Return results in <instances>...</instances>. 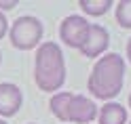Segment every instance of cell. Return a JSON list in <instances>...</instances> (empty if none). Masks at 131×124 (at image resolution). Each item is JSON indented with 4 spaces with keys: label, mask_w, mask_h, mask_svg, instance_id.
<instances>
[{
    "label": "cell",
    "mask_w": 131,
    "mask_h": 124,
    "mask_svg": "<svg viewBox=\"0 0 131 124\" xmlns=\"http://www.w3.org/2000/svg\"><path fill=\"white\" fill-rule=\"evenodd\" d=\"M123 80H125V61H123V57L116 53H108L100 57L97 63L93 65L87 86L93 97L106 101V99H114L121 93Z\"/></svg>",
    "instance_id": "cell-1"
},
{
    "label": "cell",
    "mask_w": 131,
    "mask_h": 124,
    "mask_svg": "<svg viewBox=\"0 0 131 124\" xmlns=\"http://www.w3.org/2000/svg\"><path fill=\"white\" fill-rule=\"evenodd\" d=\"M34 80L36 86L45 93L59 90L66 82V61L59 44L42 42L36 48V61H34Z\"/></svg>",
    "instance_id": "cell-2"
},
{
    "label": "cell",
    "mask_w": 131,
    "mask_h": 124,
    "mask_svg": "<svg viewBox=\"0 0 131 124\" xmlns=\"http://www.w3.org/2000/svg\"><path fill=\"white\" fill-rule=\"evenodd\" d=\"M49 107L55 118L66 124H91L97 118V105L83 95L53 93Z\"/></svg>",
    "instance_id": "cell-3"
},
{
    "label": "cell",
    "mask_w": 131,
    "mask_h": 124,
    "mask_svg": "<svg viewBox=\"0 0 131 124\" xmlns=\"http://www.w3.org/2000/svg\"><path fill=\"white\" fill-rule=\"evenodd\" d=\"M42 23L40 19L32 17V15H23V17L15 19V23L11 25V44L19 51H32V48L40 46L42 40Z\"/></svg>",
    "instance_id": "cell-4"
},
{
    "label": "cell",
    "mask_w": 131,
    "mask_h": 124,
    "mask_svg": "<svg viewBox=\"0 0 131 124\" xmlns=\"http://www.w3.org/2000/svg\"><path fill=\"white\" fill-rule=\"evenodd\" d=\"M89 23L85 17H80V15H70V17H66L59 25V38L63 40L66 46L70 48H80L83 44V40L87 36V30H89Z\"/></svg>",
    "instance_id": "cell-5"
},
{
    "label": "cell",
    "mask_w": 131,
    "mask_h": 124,
    "mask_svg": "<svg viewBox=\"0 0 131 124\" xmlns=\"http://www.w3.org/2000/svg\"><path fill=\"white\" fill-rule=\"evenodd\" d=\"M110 44V34L108 30L97 25V23H91L87 30V36L83 40V44H80L78 51L83 53L85 57H89V59H93V57H100L106 48H108Z\"/></svg>",
    "instance_id": "cell-6"
},
{
    "label": "cell",
    "mask_w": 131,
    "mask_h": 124,
    "mask_svg": "<svg viewBox=\"0 0 131 124\" xmlns=\"http://www.w3.org/2000/svg\"><path fill=\"white\" fill-rule=\"evenodd\" d=\"M23 101V95L17 84L2 82L0 84V118H11L19 112Z\"/></svg>",
    "instance_id": "cell-7"
},
{
    "label": "cell",
    "mask_w": 131,
    "mask_h": 124,
    "mask_svg": "<svg viewBox=\"0 0 131 124\" xmlns=\"http://www.w3.org/2000/svg\"><path fill=\"white\" fill-rule=\"evenodd\" d=\"M97 120H100V124H125L127 122V109L121 103L110 101L100 109Z\"/></svg>",
    "instance_id": "cell-8"
},
{
    "label": "cell",
    "mask_w": 131,
    "mask_h": 124,
    "mask_svg": "<svg viewBox=\"0 0 131 124\" xmlns=\"http://www.w3.org/2000/svg\"><path fill=\"white\" fill-rule=\"evenodd\" d=\"M78 6L83 9L87 15H93V17H100V15L108 13V9L112 6L110 0H80Z\"/></svg>",
    "instance_id": "cell-9"
},
{
    "label": "cell",
    "mask_w": 131,
    "mask_h": 124,
    "mask_svg": "<svg viewBox=\"0 0 131 124\" xmlns=\"http://www.w3.org/2000/svg\"><path fill=\"white\" fill-rule=\"evenodd\" d=\"M116 21H118L121 27L131 30V0L116 2Z\"/></svg>",
    "instance_id": "cell-10"
},
{
    "label": "cell",
    "mask_w": 131,
    "mask_h": 124,
    "mask_svg": "<svg viewBox=\"0 0 131 124\" xmlns=\"http://www.w3.org/2000/svg\"><path fill=\"white\" fill-rule=\"evenodd\" d=\"M17 4H19L17 0H4V2L0 0V13H2V11H11V9H15Z\"/></svg>",
    "instance_id": "cell-11"
},
{
    "label": "cell",
    "mask_w": 131,
    "mask_h": 124,
    "mask_svg": "<svg viewBox=\"0 0 131 124\" xmlns=\"http://www.w3.org/2000/svg\"><path fill=\"white\" fill-rule=\"evenodd\" d=\"M6 32H9V21H6V17H4L2 13H0V40L4 38Z\"/></svg>",
    "instance_id": "cell-12"
},
{
    "label": "cell",
    "mask_w": 131,
    "mask_h": 124,
    "mask_svg": "<svg viewBox=\"0 0 131 124\" xmlns=\"http://www.w3.org/2000/svg\"><path fill=\"white\" fill-rule=\"evenodd\" d=\"M127 57H129V61H131V38H129V42H127Z\"/></svg>",
    "instance_id": "cell-13"
},
{
    "label": "cell",
    "mask_w": 131,
    "mask_h": 124,
    "mask_svg": "<svg viewBox=\"0 0 131 124\" xmlns=\"http://www.w3.org/2000/svg\"><path fill=\"white\" fill-rule=\"evenodd\" d=\"M0 124H6V122H4V120H2V118H0Z\"/></svg>",
    "instance_id": "cell-14"
},
{
    "label": "cell",
    "mask_w": 131,
    "mask_h": 124,
    "mask_svg": "<svg viewBox=\"0 0 131 124\" xmlns=\"http://www.w3.org/2000/svg\"><path fill=\"white\" fill-rule=\"evenodd\" d=\"M129 107H131V95H129Z\"/></svg>",
    "instance_id": "cell-15"
},
{
    "label": "cell",
    "mask_w": 131,
    "mask_h": 124,
    "mask_svg": "<svg viewBox=\"0 0 131 124\" xmlns=\"http://www.w3.org/2000/svg\"><path fill=\"white\" fill-rule=\"evenodd\" d=\"M0 63H2V55H0Z\"/></svg>",
    "instance_id": "cell-16"
},
{
    "label": "cell",
    "mask_w": 131,
    "mask_h": 124,
    "mask_svg": "<svg viewBox=\"0 0 131 124\" xmlns=\"http://www.w3.org/2000/svg\"><path fill=\"white\" fill-rule=\"evenodd\" d=\"M129 124H131V122H129Z\"/></svg>",
    "instance_id": "cell-17"
}]
</instances>
